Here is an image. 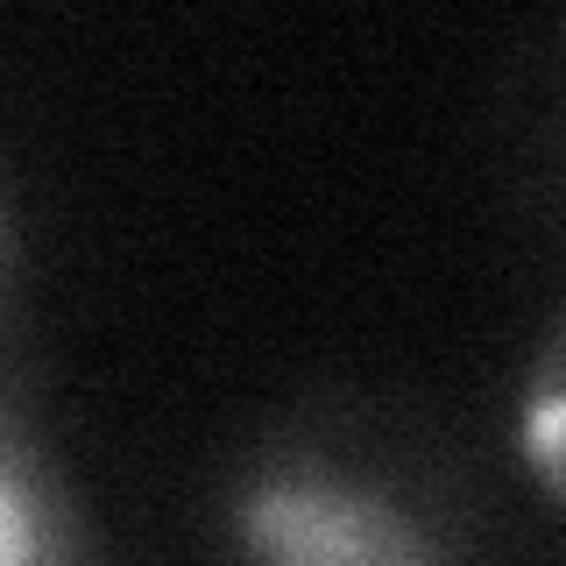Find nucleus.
<instances>
[{"label": "nucleus", "instance_id": "nucleus-1", "mask_svg": "<svg viewBox=\"0 0 566 566\" xmlns=\"http://www.w3.org/2000/svg\"><path fill=\"white\" fill-rule=\"evenodd\" d=\"M241 566H474V489L403 411L312 403L283 418L220 503Z\"/></svg>", "mask_w": 566, "mask_h": 566}, {"label": "nucleus", "instance_id": "nucleus-2", "mask_svg": "<svg viewBox=\"0 0 566 566\" xmlns=\"http://www.w3.org/2000/svg\"><path fill=\"white\" fill-rule=\"evenodd\" d=\"M0 566H114L50 439L0 397Z\"/></svg>", "mask_w": 566, "mask_h": 566}, {"label": "nucleus", "instance_id": "nucleus-3", "mask_svg": "<svg viewBox=\"0 0 566 566\" xmlns=\"http://www.w3.org/2000/svg\"><path fill=\"white\" fill-rule=\"evenodd\" d=\"M559 361H566V340H559V318H553L538 340L531 389H524V468H531L545 503H559Z\"/></svg>", "mask_w": 566, "mask_h": 566}, {"label": "nucleus", "instance_id": "nucleus-4", "mask_svg": "<svg viewBox=\"0 0 566 566\" xmlns=\"http://www.w3.org/2000/svg\"><path fill=\"white\" fill-rule=\"evenodd\" d=\"M14 262H22V234H14V199H8V177H0V305L14 291Z\"/></svg>", "mask_w": 566, "mask_h": 566}]
</instances>
